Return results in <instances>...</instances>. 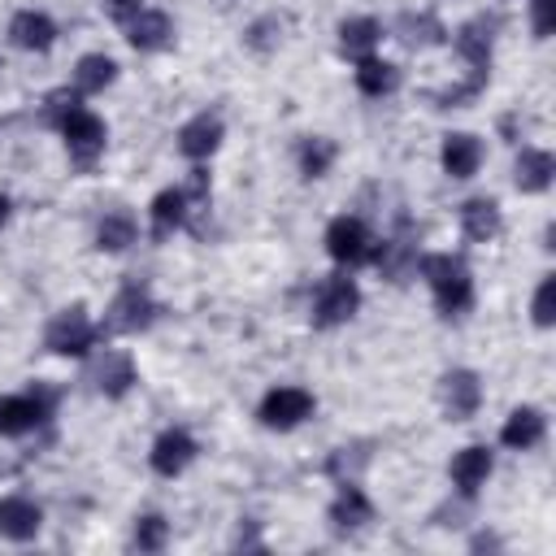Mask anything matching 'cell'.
I'll use <instances>...</instances> for the list:
<instances>
[{"mask_svg": "<svg viewBox=\"0 0 556 556\" xmlns=\"http://www.w3.org/2000/svg\"><path fill=\"white\" fill-rule=\"evenodd\" d=\"M56 135L65 139V152H70V161H74L83 174L104 156V143H109V126H104V117L91 113L87 104H78V109L56 126Z\"/></svg>", "mask_w": 556, "mask_h": 556, "instance_id": "277c9868", "label": "cell"}, {"mask_svg": "<svg viewBox=\"0 0 556 556\" xmlns=\"http://www.w3.org/2000/svg\"><path fill=\"white\" fill-rule=\"evenodd\" d=\"M556 178V156L547 148H521L517 152V165H513V182L521 195H539L547 191Z\"/></svg>", "mask_w": 556, "mask_h": 556, "instance_id": "603a6c76", "label": "cell"}, {"mask_svg": "<svg viewBox=\"0 0 556 556\" xmlns=\"http://www.w3.org/2000/svg\"><path fill=\"white\" fill-rule=\"evenodd\" d=\"M334 156H339V148H334V139H326V135H308V139H300V148H295V165H300V174L313 182V178H326L330 174V165H334Z\"/></svg>", "mask_w": 556, "mask_h": 556, "instance_id": "f1b7e54d", "label": "cell"}, {"mask_svg": "<svg viewBox=\"0 0 556 556\" xmlns=\"http://www.w3.org/2000/svg\"><path fill=\"white\" fill-rule=\"evenodd\" d=\"M456 217H460V235L469 243H491L504 230V213H500V204L491 195H469Z\"/></svg>", "mask_w": 556, "mask_h": 556, "instance_id": "7402d4cb", "label": "cell"}, {"mask_svg": "<svg viewBox=\"0 0 556 556\" xmlns=\"http://www.w3.org/2000/svg\"><path fill=\"white\" fill-rule=\"evenodd\" d=\"M530 317L539 330H552L556 326V274H543L539 287H534V300H530Z\"/></svg>", "mask_w": 556, "mask_h": 556, "instance_id": "1f68e13d", "label": "cell"}, {"mask_svg": "<svg viewBox=\"0 0 556 556\" xmlns=\"http://www.w3.org/2000/svg\"><path fill=\"white\" fill-rule=\"evenodd\" d=\"M96 343H100V330H96L87 304H65L43 326V348L52 356H87Z\"/></svg>", "mask_w": 556, "mask_h": 556, "instance_id": "3957f363", "label": "cell"}, {"mask_svg": "<svg viewBox=\"0 0 556 556\" xmlns=\"http://www.w3.org/2000/svg\"><path fill=\"white\" fill-rule=\"evenodd\" d=\"M543 434H547V417H543V408H534V404L513 408V413L504 417V426H500V443H504L508 452H530V447L543 443Z\"/></svg>", "mask_w": 556, "mask_h": 556, "instance_id": "44dd1931", "label": "cell"}, {"mask_svg": "<svg viewBox=\"0 0 556 556\" xmlns=\"http://www.w3.org/2000/svg\"><path fill=\"white\" fill-rule=\"evenodd\" d=\"M56 408V395L48 387H35V391H17V395H0V434L4 439H22L30 434L35 426H43Z\"/></svg>", "mask_w": 556, "mask_h": 556, "instance_id": "ba28073f", "label": "cell"}, {"mask_svg": "<svg viewBox=\"0 0 556 556\" xmlns=\"http://www.w3.org/2000/svg\"><path fill=\"white\" fill-rule=\"evenodd\" d=\"M195 439L182 430V426H169V430H161L156 439H152V452H148V465H152V473H161V478H178V473H187V465L195 460Z\"/></svg>", "mask_w": 556, "mask_h": 556, "instance_id": "5bb4252c", "label": "cell"}, {"mask_svg": "<svg viewBox=\"0 0 556 556\" xmlns=\"http://www.w3.org/2000/svg\"><path fill=\"white\" fill-rule=\"evenodd\" d=\"M482 404V378L473 369H447L439 378V408L447 421H469Z\"/></svg>", "mask_w": 556, "mask_h": 556, "instance_id": "30bf717a", "label": "cell"}, {"mask_svg": "<svg viewBox=\"0 0 556 556\" xmlns=\"http://www.w3.org/2000/svg\"><path fill=\"white\" fill-rule=\"evenodd\" d=\"M156 313H161V304L152 300L148 282H126V287L109 300V308H104V317L96 321V330H100V339H113V334H143V330L156 321Z\"/></svg>", "mask_w": 556, "mask_h": 556, "instance_id": "7a4b0ae2", "label": "cell"}, {"mask_svg": "<svg viewBox=\"0 0 556 556\" xmlns=\"http://www.w3.org/2000/svg\"><path fill=\"white\" fill-rule=\"evenodd\" d=\"M9 43L22 52H48L56 43V22L43 9H17L9 17Z\"/></svg>", "mask_w": 556, "mask_h": 556, "instance_id": "ac0fdd59", "label": "cell"}, {"mask_svg": "<svg viewBox=\"0 0 556 556\" xmlns=\"http://www.w3.org/2000/svg\"><path fill=\"white\" fill-rule=\"evenodd\" d=\"M552 4H556V0H530V26H534L539 39L552 35Z\"/></svg>", "mask_w": 556, "mask_h": 556, "instance_id": "d6a6232c", "label": "cell"}, {"mask_svg": "<svg viewBox=\"0 0 556 556\" xmlns=\"http://www.w3.org/2000/svg\"><path fill=\"white\" fill-rule=\"evenodd\" d=\"M495 30H500V22H495V17H486V13H478V17H469V22H465V26L452 35V43H456V56L465 61L469 78H478V83H486V74H491Z\"/></svg>", "mask_w": 556, "mask_h": 556, "instance_id": "9c48e42d", "label": "cell"}, {"mask_svg": "<svg viewBox=\"0 0 556 556\" xmlns=\"http://www.w3.org/2000/svg\"><path fill=\"white\" fill-rule=\"evenodd\" d=\"M117 83V61L109 56V52H87V56H78V65H74V91L78 96H100L104 87H113Z\"/></svg>", "mask_w": 556, "mask_h": 556, "instance_id": "4316f807", "label": "cell"}, {"mask_svg": "<svg viewBox=\"0 0 556 556\" xmlns=\"http://www.w3.org/2000/svg\"><path fill=\"white\" fill-rule=\"evenodd\" d=\"M9 217H13V200L0 191V226H9Z\"/></svg>", "mask_w": 556, "mask_h": 556, "instance_id": "e575fe53", "label": "cell"}, {"mask_svg": "<svg viewBox=\"0 0 556 556\" xmlns=\"http://www.w3.org/2000/svg\"><path fill=\"white\" fill-rule=\"evenodd\" d=\"M356 308H361V287H356V278L348 269H339V274L317 282V295H313V326L317 330H334V326L352 321Z\"/></svg>", "mask_w": 556, "mask_h": 556, "instance_id": "5b68a950", "label": "cell"}, {"mask_svg": "<svg viewBox=\"0 0 556 556\" xmlns=\"http://www.w3.org/2000/svg\"><path fill=\"white\" fill-rule=\"evenodd\" d=\"M326 521H330L334 534H348L352 539V534H361L374 521V504H369V495L356 482H339V491H334V500L326 508Z\"/></svg>", "mask_w": 556, "mask_h": 556, "instance_id": "9a60e30c", "label": "cell"}, {"mask_svg": "<svg viewBox=\"0 0 556 556\" xmlns=\"http://www.w3.org/2000/svg\"><path fill=\"white\" fill-rule=\"evenodd\" d=\"M130 543H135L139 552H161V547L169 543V521H165L161 513H143V517H135Z\"/></svg>", "mask_w": 556, "mask_h": 556, "instance_id": "f546056e", "label": "cell"}, {"mask_svg": "<svg viewBox=\"0 0 556 556\" xmlns=\"http://www.w3.org/2000/svg\"><path fill=\"white\" fill-rule=\"evenodd\" d=\"M187 222H191V204H187V191L182 187H165V191L152 195V204H148V235L156 243H165Z\"/></svg>", "mask_w": 556, "mask_h": 556, "instance_id": "e0dca14e", "label": "cell"}, {"mask_svg": "<svg viewBox=\"0 0 556 556\" xmlns=\"http://www.w3.org/2000/svg\"><path fill=\"white\" fill-rule=\"evenodd\" d=\"M352 78H356V91H361V96L382 100V96H391V91L400 87V65L382 61L378 52H369V56H361V61H356Z\"/></svg>", "mask_w": 556, "mask_h": 556, "instance_id": "484cf974", "label": "cell"}, {"mask_svg": "<svg viewBox=\"0 0 556 556\" xmlns=\"http://www.w3.org/2000/svg\"><path fill=\"white\" fill-rule=\"evenodd\" d=\"M491 469H495V452H491L486 443H469V447H460V452L452 456L447 478H452V486H456L460 500H473V495L486 486Z\"/></svg>", "mask_w": 556, "mask_h": 556, "instance_id": "8fae6325", "label": "cell"}, {"mask_svg": "<svg viewBox=\"0 0 556 556\" xmlns=\"http://www.w3.org/2000/svg\"><path fill=\"white\" fill-rule=\"evenodd\" d=\"M317 413V395L308 387H269L256 404V417L265 430H295L300 421H308Z\"/></svg>", "mask_w": 556, "mask_h": 556, "instance_id": "52a82bcc", "label": "cell"}, {"mask_svg": "<svg viewBox=\"0 0 556 556\" xmlns=\"http://www.w3.org/2000/svg\"><path fill=\"white\" fill-rule=\"evenodd\" d=\"M482 156H486V148H482V139L478 135H469V130H452V135H443V148H439V165H443V174L447 178H473L478 169H482Z\"/></svg>", "mask_w": 556, "mask_h": 556, "instance_id": "2e32d148", "label": "cell"}, {"mask_svg": "<svg viewBox=\"0 0 556 556\" xmlns=\"http://www.w3.org/2000/svg\"><path fill=\"white\" fill-rule=\"evenodd\" d=\"M139 9H143V0H104V13H109L113 22H122V26H126Z\"/></svg>", "mask_w": 556, "mask_h": 556, "instance_id": "836d02e7", "label": "cell"}, {"mask_svg": "<svg viewBox=\"0 0 556 556\" xmlns=\"http://www.w3.org/2000/svg\"><path fill=\"white\" fill-rule=\"evenodd\" d=\"M417 274L426 278L430 295H434V308L443 317H460L473 308V274L465 265V256L456 252H421L417 256Z\"/></svg>", "mask_w": 556, "mask_h": 556, "instance_id": "6da1fadb", "label": "cell"}, {"mask_svg": "<svg viewBox=\"0 0 556 556\" xmlns=\"http://www.w3.org/2000/svg\"><path fill=\"white\" fill-rule=\"evenodd\" d=\"M126 43L135 52H165L174 43V22L165 9H139L130 22H126Z\"/></svg>", "mask_w": 556, "mask_h": 556, "instance_id": "d6986e66", "label": "cell"}, {"mask_svg": "<svg viewBox=\"0 0 556 556\" xmlns=\"http://www.w3.org/2000/svg\"><path fill=\"white\" fill-rule=\"evenodd\" d=\"M374 248H378L374 230H369L361 217H352V213H339V217L326 226V252H330V261L343 265V269L369 265V261H374Z\"/></svg>", "mask_w": 556, "mask_h": 556, "instance_id": "8992f818", "label": "cell"}, {"mask_svg": "<svg viewBox=\"0 0 556 556\" xmlns=\"http://www.w3.org/2000/svg\"><path fill=\"white\" fill-rule=\"evenodd\" d=\"M130 243H139V222L130 208H113L96 222V248L100 252H126Z\"/></svg>", "mask_w": 556, "mask_h": 556, "instance_id": "83f0119b", "label": "cell"}, {"mask_svg": "<svg viewBox=\"0 0 556 556\" xmlns=\"http://www.w3.org/2000/svg\"><path fill=\"white\" fill-rule=\"evenodd\" d=\"M395 39L408 43V48H439L447 39V26L430 9H408V13L395 17Z\"/></svg>", "mask_w": 556, "mask_h": 556, "instance_id": "cb8c5ba5", "label": "cell"}, {"mask_svg": "<svg viewBox=\"0 0 556 556\" xmlns=\"http://www.w3.org/2000/svg\"><path fill=\"white\" fill-rule=\"evenodd\" d=\"M243 43H248L252 52H274V48L282 43V17H278V13L256 17V22L243 30Z\"/></svg>", "mask_w": 556, "mask_h": 556, "instance_id": "4dcf8cb0", "label": "cell"}, {"mask_svg": "<svg viewBox=\"0 0 556 556\" xmlns=\"http://www.w3.org/2000/svg\"><path fill=\"white\" fill-rule=\"evenodd\" d=\"M43 530V508L30 495H0V534L13 543H30Z\"/></svg>", "mask_w": 556, "mask_h": 556, "instance_id": "ffe728a7", "label": "cell"}, {"mask_svg": "<svg viewBox=\"0 0 556 556\" xmlns=\"http://www.w3.org/2000/svg\"><path fill=\"white\" fill-rule=\"evenodd\" d=\"M482 547H500V539H495V534H478V539H473V552H482Z\"/></svg>", "mask_w": 556, "mask_h": 556, "instance_id": "d590c367", "label": "cell"}, {"mask_svg": "<svg viewBox=\"0 0 556 556\" xmlns=\"http://www.w3.org/2000/svg\"><path fill=\"white\" fill-rule=\"evenodd\" d=\"M91 382L104 400H122L135 382H139V369H135V356L126 348H104L91 365Z\"/></svg>", "mask_w": 556, "mask_h": 556, "instance_id": "4fadbf2b", "label": "cell"}, {"mask_svg": "<svg viewBox=\"0 0 556 556\" xmlns=\"http://www.w3.org/2000/svg\"><path fill=\"white\" fill-rule=\"evenodd\" d=\"M334 39H339V52L343 56H352V61H361V56H369V52H378V43H382V22L378 17H343L339 22V30H334Z\"/></svg>", "mask_w": 556, "mask_h": 556, "instance_id": "d4e9b609", "label": "cell"}, {"mask_svg": "<svg viewBox=\"0 0 556 556\" xmlns=\"http://www.w3.org/2000/svg\"><path fill=\"white\" fill-rule=\"evenodd\" d=\"M222 139H226V122H222V113H208V109L178 126V152L187 161H195V165L208 161L222 148Z\"/></svg>", "mask_w": 556, "mask_h": 556, "instance_id": "7c38bea8", "label": "cell"}]
</instances>
